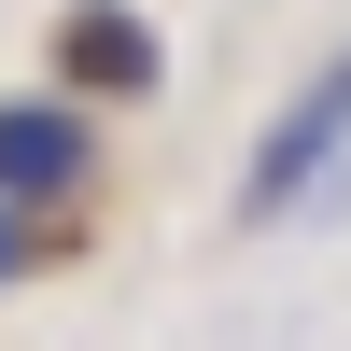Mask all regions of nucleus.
Returning a JSON list of instances; mask_svg holds the SVG:
<instances>
[{
  "instance_id": "nucleus-1",
  "label": "nucleus",
  "mask_w": 351,
  "mask_h": 351,
  "mask_svg": "<svg viewBox=\"0 0 351 351\" xmlns=\"http://www.w3.org/2000/svg\"><path fill=\"white\" fill-rule=\"evenodd\" d=\"M337 155H351V56H324V71H309L295 99L267 112V141H253V183H239V211H253V225L309 211V197L337 183Z\"/></svg>"
},
{
  "instance_id": "nucleus-2",
  "label": "nucleus",
  "mask_w": 351,
  "mask_h": 351,
  "mask_svg": "<svg viewBox=\"0 0 351 351\" xmlns=\"http://www.w3.org/2000/svg\"><path fill=\"white\" fill-rule=\"evenodd\" d=\"M99 183V141H84L71 99H0V197L14 211H71Z\"/></svg>"
},
{
  "instance_id": "nucleus-3",
  "label": "nucleus",
  "mask_w": 351,
  "mask_h": 351,
  "mask_svg": "<svg viewBox=\"0 0 351 351\" xmlns=\"http://www.w3.org/2000/svg\"><path fill=\"white\" fill-rule=\"evenodd\" d=\"M56 71H71L84 99H141L169 56H155V28H141L127 0H71V14H56Z\"/></svg>"
},
{
  "instance_id": "nucleus-4",
  "label": "nucleus",
  "mask_w": 351,
  "mask_h": 351,
  "mask_svg": "<svg viewBox=\"0 0 351 351\" xmlns=\"http://www.w3.org/2000/svg\"><path fill=\"white\" fill-rule=\"evenodd\" d=\"M43 267H56V211H14V197H0V295L43 281Z\"/></svg>"
}]
</instances>
